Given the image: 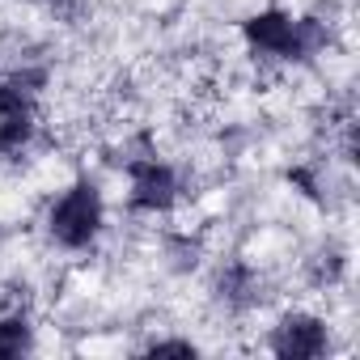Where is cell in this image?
<instances>
[{
    "label": "cell",
    "instance_id": "cell-7",
    "mask_svg": "<svg viewBox=\"0 0 360 360\" xmlns=\"http://www.w3.org/2000/svg\"><path fill=\"white\" fill-rule=\"evenodd\" d=\"M34 352V322L30 314L13 309V314H0V360H18Z\"/></svg>",
    "mask_w": 360,
    "mask_h": 360
},
{
    "label": "cell",
    "instance_id": "cell-2",
    "mask_svg": "<svg viewBox=\"0 0 360 360\" xmlns=\"http://www.w3.org/2000/svg\"><path fill=\"white\" fill-rule=\"evenodd\" d=\"M47 238L60 246V250H89L102 229H106V195L102 187L94 183V178H77V183H68L51 208H47Z\"/></svg>",
    "mask_w": 360,
    "mask_h": 360
},
{
    "label": "cell",
    "instance_id": "cell-6",
    "mask_svg": "<svg viewBox=\"0 0 360 360\" xmlns=\"http://www.w3.org/2000/svg\"><path fill=\"white\" fill-rule=\"evenodd\" d=\"M217 297L233 309H246L259 301V271L250 263H229L221 276H217Z\"/></svg>",
    "mask_w": 360,
    "mask_h": 360
},
{
    "label": "cell",
    "instance_id": "cell-3",
    "mask_svg": "<svg viewBox=\"0 0 360 360\" xmlns=\"http://www.w3.org/2000/svg\"><path fill=\"white\" fill-rule=\"evenodd\" d=\"M123 174H127V212H136V217H165L183 200V178L157 153L127 157Z\"/></svg>",
    "mask_w": 360,
    "mask_h": 360
},
{
    "label": "cell",
    "instance_id": "cell-5",
    "mask_svg": "<svg viewBox=\"0 0 360 360\" xmlns=\"http://www.w3.org/2000/svg\"><path fill=\"white\" fill-rule=\"evenodd\" d=\"M267 347L280 360H318L330 352V326H326V318H318L309 309H292L271 326Z\"/></svg>",
    "mask_w": 360,
    "mask_h": 360
},
{
    "label": "cell",
    "instance_id": "cell-9",
    "mask_svg": "<svg viewBox=\"0 0 360 360\" xmlns=\"http://www.w3.org/2000/svg\"><path fill=\"white\" fill-rule=\"evenodd\" d=\"M43 5H51V9H68L72 0H43Z\"/></svg>",
    "mask_w": 360,
    "mask_h": 360
},
{
    "label": "cell",
    "instance_id": "cell-1",
    "mask_svg": "<svg viewBox=\"0 0 360 360\" xmlns=\"http://www.w3.org/2000/svg\"><path fill=\"white\" fill-rule=\"evenodd\" d=\"M242 43H246L250 56H263V60L309 64L326 51L330 34L318 18H297L280 5H267V9H255L242 22Z\"/></svg>",
    "mask_w": 360,
    "mask_h": 360
},
{
    "label": "cell",
    "instance_id": "cell-4",
    "mask_svg": "<svg viewBox=\"0 0 360 360\" xmlns=\"http://www.w3.org/2000/svg\"><path fill=\"white\" fill-rule=\"evenodd\" d=\"M34 85H43V72H13L0 81V157L22 153L39 131Z\"/></svg>",
    "mask_w": 360,
    "mask_h": 360
},
{
    "label": "cell",
    "instance_id": "cell-8",
    "mask_svg": "<svg viewBox=\"0 0 360 360\" xmlns=\"http://www.w3.org/2000/svg\"><path fill=\"white\" fill-rule=\"evenodd\" d=\"M200 347L191 343V339H157V343H148V356H195Z\"/></svg>",
    "mask_w": 360,
    "mask_h": 360
}]
</instances>
